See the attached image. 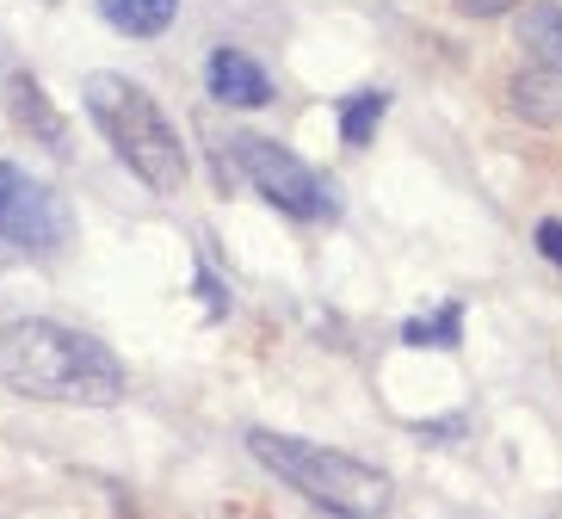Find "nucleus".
<instances>
[{"label":"nucleus","mask_w":562,"mask_h":519,"mask_svg":"<svg viewBox=\"0 0 562 519\" xmlns=\"http://www.w3.org/2000/svg\"><path fill=\"white\" fill-rule=\"evenodd\" d=\"M451 7H458L463 19H501V13H513L519 0H451Z\"/></svg>","instance_id":"13"},{"label":"nucleus","mask_w":562,"mask_h":519,"mask_svg":"<svg viewBox=\"0 0 562 519\" xmlns=\"http://www.w3.org/2000/svg\"><path fill=\"white\" fill-rule=\"evenodd\" d=\"M458 321H463V303H446V309H439V316H414L408 328H402V340H408V347H458Z\"/></svg>","instance_id":"12"},{"label":"nucleus","mask_w":562,"mask_h":519,"mask_svg":"<svg viewBox=\"0 0 562 519\" xmlns=\"http://www.w3.org/2000/svg\"><path fill=\"white\" fill-rule=\"evenodd\" d=\"M519 50L531 56V68L562 75V7L557 0H531V7H519Z\"/></svg>","instance_id":"7"},{"label":"nucleus","mask_w":562,"mask_h":519,"mask_svg":"<svg viewBox=\"0 0 562 519\" xmlns=\"http://www.w3.org/2000/svg\"><path fill=\"white\" fill-rule=\"evenodd\" d=\"M383 93H352L347 100V112H340V136H347L352 149H364L371 136H378V124H383Z\"/></svg>","instance_id":"11"},{"label":"nucleus","mask_w":562,"mask_h":519,"mask_svg":"<svg viewBox=\"0 0 562 519\" xmlns=\"http://www.w3.org/2000/svg\"><path fill=\"white\" fill-rule=\"evenodd\" d=\"M235 155H241V173L254 180V192H260V199H272L284 217L328 223L334 211H340V204H334V185L322 180L315 168H303L297 155L284 149V143H272V136H241V143H235Z\"/></svg>","instance_id":"4"},{"label":"nucleus","mask_w":562,"mask_h":519,"mask_svg":"<svg viewBox=\"0 0 562 519\" xmlns=\"http://www.w3.org/2000/svg\"><path fill=\"white\" fill-rule=\"evenodd\" d=\"M7 93H13V117H19V124H37V136H44V143H56V136H63V124H56V112L44 105V93H37L32 75H13V87H7Z\"/></svg>","instance_id":"10"},{"label":"nucleus","mask_w":562,"mask_h":519,"mask_svg":"<svg viewBox=\"0 0 562 519\" xmlns=\"http://www.w3.org/2000/svg\"><path fill=\"white\" fill-rule=\"evenodd\" d=\"M538 248H544V260L550 267H562V223L550 217V223H538Z\"/></svg>","instance_id":"14"},{"label":"nucleus","mask_w":562,"mask_h":519,"mask_svg":"<svg viewBox=\"0 0 562 519\" xmlns=\"http://www.w3.org/2000/svg\"><path fill=\"white\" fill-rule=\"evenodd\" d=\"M81 100H87V117L105 131L112 155L136 173V180L149 185V192H180L186 185V149H180V136H173V124H167L161 100H155L149 87H136V81H124V75H112V68H100V75H87Z\"/></svg>","instance_id":"3"},{"label":"nucleus","mask_w":562,"mask_h":519,"mask_svg":"<svg viewBox=\"0 0 562 519\" xmlns=\"http://www.w3.org/2000/svg\"><path fill=\"white\" fill-rule=\"evenodd\" d=\"M75 235L68 204L56 199L44 180L19 173L13 161H0V248L13 253H56Z\"/></svg>","instance_id":"5"},{"label":"nucleus","mask_w":562,"mask_h":519,"mask_svg":"<svg viewBox=\"0 0 562 519\" xmlns=\"http://www.w3.org/2000/svg\"><path fill=\"white\" fill-rule=\"evenodd\" d=\"M100 13L112 19L124 37H155L173 25V13H180V0H100Z\"/></svg>","instance_id":"9"},{"label":"nucleus","mask_w":562,"mask_h":519,"mask_svg":"<svg viewBox=\"0 0 562 519\" xmlns=\"http://www.w3.org/2000/svg\"><path fill=\"white\" fill-rule=\"evenodd\" d=\"M248 452L260 458L272 476H284V483L297 488L310 507H322L328 519H383V514H390V501H396L390 470L359 464V458L334 452V445H310V439L254 427Z\"/></svg>","instance_id":"2"},{"label":"nucleus","mask_w":562,"mask_h":519,"mask_svg":"<svg viewBox=\"0 0 562 519\" xmlns=\"http://www.w3.org/2000/svg\"><path fill=\"white\" fill-rule=\"evenodd\" d=\"M0 384L32 403H75V408H112L124 403V365L81 328L63 321H13L0 328Z\"/></svg>","instance_id":"1"},{"label":"nucleus","mask_w":562,"mask_h":519,"mask_svg":"<svg viewBox=\"0 0 562 519\" xmlns=\"http://www.w3.org/2000/svg\"><path fill=\"white\" fill-rule=\"evenodd\" d=\"M507 105H513V117H526V124H538V131L562 124V75H550V68H526V75H513Z\"/></svg>","instance_id":"8"},{"label":"nucleus","mask_w":562,"mask_h":519,"mask_svg":"<svg viewBox=\"0 0 562 519\" xmlns=\"http://www.w3.org/2000/svg\"><path fill=\"white\" fill-rule=\"evenodd\" d=\"M204 81H211V93H216L223 105H241V112H254V105L272 100L266 68L254 63V56H241V50H216L211 68H204Z\"/></svg>","instance_id":"6"}]
</instances>
